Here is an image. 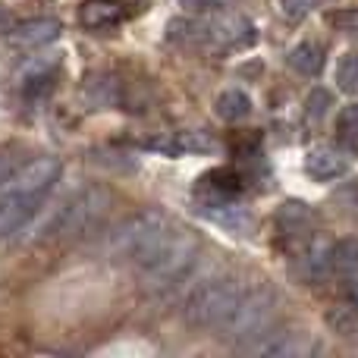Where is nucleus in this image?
<instances>
[{
	"label": "nucleus",
	"mask_w": 358,
	"mask_h": 358,
	"mask_svg": "<svg viewBox=\"0 0 358 358\" xmlns=\"http://www.w3.org/2000/svg\"><path fill=\"white\" fill-rule=\"evenodd\" d=\"M60 173H63V164L50 155L31 157L29 164L16 167L10 182L0 189V236L19 233L38 214V208L50 195Z\"/></svg>",
	"instance_id": "1"
},
{
	"label": "nucleus",
	"mask_w": 358,
	"mask_h": 358,
	"mask_svg": "<svg viewBox=\"0 0 358 358\" xmlns=\"http://www.w3.org/2000/svg\"><path fill=\"white\" fill-rule=\"evenodd\" d=\"M242 299V286L233 277L204 280L185 299V321L201 330H220Z\"/></svg>",
	"instance_id": "3"
},
{
	"label": "nucleus",
	"mask_w": 358,
	"mask_h": 358,
	"mask_svg": "<svg viewBox=\"0 0 358 358\" xmlns=\"http://www.w3.org/2000/svg\"><path fill=\"white\" fill-rule=\"evenodd\" d=\"M346 157H340L336 151H311L308 157H305V170H308L311 179H321V182H330V179H340L346 173Z\"/></svg>",
	"instance_id": "12"
},
{
	"label": "nucleus",
	"mask_w": 358,
	"mask_h": 358,
	"mask_svg": "<svg viewBox=\"0 0 358 358\" xmlns=\"http://www.w3.org/2000/svg\"><path fill=\"white\" fill-rule=\"evenodd\" d=\"M176 148H179V155H182V151H192V155H210V151L217 148V142L208 136V132L195 129V132H179Z\"/></svg>",
	"instance_id": "20"
},
{
	"label": "nucleus",
	"mask_w": 358,
	"mask_h": 358,
	"mask_svg": "<svg viewBox=\"0 0 358 358\" xmlns=\"http://www.w3.org/2000/svg\"><path fill=\"white\" fill-rule=\"evenodd\" d=\"M336 129H340V138H346V142H355V138H358V104L343 107L340 120H336Z\"/></svg>",
	"instance_id": "23"
},
{
	"label": "nucleus",
	"mask_w": 358,
	"mask_h": 358,
	"mask_svg": "<svg viewBox=\"0 0 358 358\" xmlns=\"http://www.w3.org/2000/svg\"><path fill=\"white\" fill-rule=\"evenodd\" d=\"M60 35V22L57 19H25V22H19L16 29L10 31V44H16V48H44V44H50L54 38Z\"/></svg>",
	"instance_id": "9"
},
{
	"label": "nucleus",
	"mask_w": 358,
	"mask_h": 358,
	"mask_svg": "<svg viewBox=\"0 0 358 358\" xmlns=\"http://www.w3.org/2000/svg\"><path fill=\"white\" fill-rule=\"evenodd\" d=\"M330 104H334V94H330L327 88H315V92L305 98V117H308V123H321V120L327 117Z\"/></svg>",
	"instance_id": "21"
},
{
	"label": "nucleus",
	"mask_w": 358,
	"mask_h": 358,
	"mask_svg": "<svg viewBox=\"0 0 358 358\" xmlns=\"http://www.w3.org/2000/svg\"><path fill=\"white\" fill-rule=\"evenodd\" d=\"M167 41L182 44V48H192V44H204V29L201 19H173L167 22Z\"/></svg>",
	"instance_id": "17"
},
{
	"label": "nucleus",
	"mask_w": 358,
	"mask_h": 358,
	"mask_svg": "<svg viewBox=\"0 0 358 358\" xmlns=\"http://www.w3.org/2000/svg\"><path fill=\"white\" fill-rule=\"evenodd\" d=\"M110 201L113 198L104 185H88V189H82L79 195L63 201L54 236L57 239H82V236H88L104 220V214L110 210Z\"/></svg>",
	"instance_id": "6"
},
{
	"label": "nucleus",
	"mask_w": 358,
	"mask_h": 358,
	"mask_svg": "<svg viewBox=\"0 0 358 358\" xmlns=\"http://www.w3.org/2000/svg\"><path fill=\"white\" fill-rule=\"evenodd\" d=\"M204 214H208L210 220L223 223L227 229H233L236 236L252 233V227H255L252 214H248L245 208H236V204H217V210H204Z\"/></svg>",
	"instance_id": "16"
},
{
	"label": "nucleus",
	"mask_w": 358,
	"mask_h": 358,
	"mask_svg": "<svg viewBox=\"0 0 358 358\" xmlns=\"http://www.w3.org/2000/svg\"><path fill=\"white\" fill-rule=\"evenodd\" d=\"M198 248H201V242H198V236L192 233V229H182V227L170 223V229L161 236V242H157L148 252V258L138 264L145 283H148L151 289L173 286L176 280H182L185 273H189V267L195 264Z\"/></svg>",
	"instance_id": "2"
},
{
	"label": "nucleus",
	"mask_w": 358,
	"mask_h": 358,
	"mask_svg": "<svg viewBox=\"0 0 358 358\" xmlns=\"http://www.w3.org/2000/svg\"><path fill=\"white\" fill-rule=\"evenodd\" d=\"M273 317H277V296H273L271 289L242 292L236 311L220 327V336L227 343H233V346L248 349L252 343H258L261 336H267V330L273 327Z\"/></svg>",
	"instance_id": "4"
},
{
	"label": "nucleus",
	"mask_w": 358,
	"mask_h": 358,
	"mask_svg": "<svg viewBox=\"0 0 358 358\" xmlns=\"http://www.w3.org/2000/svg\"><path fill=\"white\" fill-rule=\"evenodd\" d=\"M170 229V217L157 208H148L142 214L129 217L123 227L113 233L110 239V255L113 258H126L132 264H142L148 258V252L161 242V236Z\"/></svg>",
	"instance_id": "5"
},
{
	"label": "nucleus",
	"mask_w": 358,
	"mask_h": 358,
	"mask_svg": "<svg viewBox=\"0 0 358 358\" xmlns=\"http://www.w3.org/2000/svg\"><path fill=\"white\" fill-rule=\"evenodd\" d=\"M214 110L223 123H239V120H245L252 113V98L245 92H239V88H229V92H223L217 98Z\"/></svg>",
	"instance_id": "13"
},
{
	"label": "nucleus",
	"mask_w": 358,
	"mask_h": 358,
	"mask_svg": "<svg viewBox=\"0 0 358 358\" xmlns=\"http://www.w3.org/2000/svg\"><path fill=\"white\" fill-rule=\"evenodd\" d=\"M120 19H123V6H120L117 0H88L79 10V22L92 31L113 29Z\"/></svg>",
	"instance_id": "10"
},
{
	"label": "nucleus",
	"mask_w": 358,
	"mask_h": 358,
	"mask_svg": "<svg viewBox=\"0 0 358 358\" xmlns=\"http://www.w3.org/2000/svg\"><path fill=\"white\" fill-rule=\"evenodd\" d=\"M330 25L346 35L358 38V10H343V13H330Z\"/></svg>",
	"instance_id": "24"
},
{
	"label": "nucleus",
	"mask_w": 358,
	"mask_h": 358,
	"mask_svg": "<svg viewBox=\"0 0 358 358\" xmlns=\"http://www.w3.org/2000/svg\"><path fill=\"white\" fill-rule=\"evenodd\" d=\"M280 6H283V13H286V19H302V16H308L311 13V6H315V0H280Z\"/></svg>",
	"instance_id": "25"
},
{
	"label": "nucleus",
	"mask_w": 358,
	"mask_h": 358,
	"mask_svg": "<svg viewBox=\"0 0 358 358\" xmlns=\"http://www.w3.org/2000/svg\"><path fill=\"white\" fill-rule=\"evenodd\" d=\"M334 267L340 273H355L358 271V239H343L334 245Z\"/></svg>",
	"instance_id": "19"
},
{
	"label": "nucleus",
	"mask_w": 358,
	"mask_h": 358,
	"mask_svg": "<svg viewBox=\"0 0 358 358\" xmlns=\"http://www.w3.org/2000/svg\"><path fill=\"white\" fill-rule=\"evenodd\" d=\"M311 220H315V217H311L308 204H302V201H286L277 214V227L283 229L286 236H299L302 229L311 227Z\"/></svg>",
	"instance_id": "15"
},
{
	"label": "nucleus",
	"mask_w": 358,
	"mask_h": 358,
	"mask_svg": "<svg viewBox=\"0 0 358 358\" xmlns=\"http://www.w3.org/2000/svg\"><path fill=\"white\" fill-rule=\"evenodd\" d=\"M248 352L255 355H267V358H296V355H308L311 343L305 334H292V330H283V334H271L261 336L258 343L248 346Z\"/></svg>",
	"instance_id": "8"
},
{
	"label": "nucleus",
	"mask_w": 358,
	"mask_h": 358,
	"mask_svg": "<svg viewBox=\"0 0 358 358\" xmlns=\"http://www.w3.org/2000/svg\"><path fill=\"white\" fill-rule=\"evenodd\" d=\"M334 267V245H327L324 239H315L302 255H299V273L305 280H317Z\"/></svg>",
	"instance_id": "11"
},
{
	"label": "nucleus",
	"mask_w": 358,
	"mask_h": 358,
	"mask_svg": "<svg viewBox=\"0 0 358 358\" xmlns=\"http://www.w3.org/2000/svg\"><path fill=\"white\" fill-rule=\"evenodd\" d=\"M179 3L192 13H217L223 6H229V0H179Z\"/></svg>",
	"instance_id": "26"
},
{
	"label": "nucleus",
	"mask_w": 358,
	"mask_h": 358,
	"mask_svg": "<svg viewBox=\"0 0 358 358\" xmlns=\"http://www.w3.org/2000/svg\"><path fill=\"white\" fill-rule=\"evenodd\" d=\"M289 66L302 76H317L324 69V48L315 41H302L289 50Z\"/></svg>",
	"instance_id": "14"
},
{
	"label": "nucleus",
	"mask_w": 358,
	"mask_h": 358,
	"mask_svg": "<svg viewBox=\"0 0 358 358\" xmlns=\"http://www.w3.org/2000/svg\"><path fill=\"white\" fill-rule=\"evenodd\" d=\"M327 327L340 336H358V308L355 305H340L327 311Z\"/></svg>",
	"instance_id": "18"
},
{
	"label": "nucleus",
	"mask_w": 358,
	"mask_h": 358,
	"mask_svg": "<svg viewBox=\"0 0 358 358\" xmlns=\"http://www.w3.org/2000/svg\"><path fill=\"white\" fill-rule=\"evenodd\" d=\"M201 29H204V48L227 50V48H242V44L255 41L252 22L245 16H236V13L217 10L214 16L201 19Z\"/></svg>",
	"instance_id": "7"
},
{
	"label": "nucleus",
	"mask_w": 358,
	"mask_h": 358,
	"mask_svg": "<svg viewBox=\"0 0 358 358\" xmlns=\"http://www.w3.org/2000/svg\"><path fill=\"white\" fill-rule=\"evenodd\" d=\"M349 302H352L355 308H358V283H352V286H349Z\"/></svg>",
	"instance_id": "27"
},
{
	"label": "nucleus",
	"mask_w": 358,
	"mask_h": 358,
	"mask_svg": "<svg viewBox=\"0 0 358 358\" xmlns=\"http://www.w3.org/2000/svg\"><path fill=\"white\" fill-rule=\"evenodd\" d=\"M336 82L346 94L358 92V54H346L340 63H336Z\"/></svg>",
	"instance_id": "22"
}]
</instances>
